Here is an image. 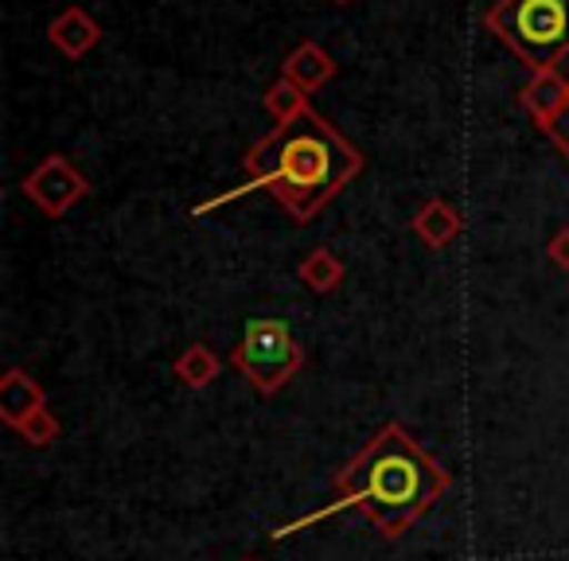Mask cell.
<instances>
[{"mask_svg":"<svg viewBox=\"0 0 569 561\" xmlns=\"http://www.w3.org/2000/svg\"><path fill=\"white\" fill-rule=\"evenodd\" d=\"M176 379L183 382L188 390H203V387H211L214 379H219V371H222V359L214 355L207 343H191L188 351H183L180 359H176Z\"/></svg>","mask_w":569,"mask_h":561,"instance_id":"12","label":"cell"},{"mask_svg":"<svg viewBox=\"0 0 569 561\" xmlns=\"http://www.w3.org/2000/svg\"><path fill=\"white\" fill-rule=\"evenodd\" d=\"M230 363L258 394H277L305 367V348L297 343L293 328L284 324V320L253 317L246 320L242 343L234 348Z\"/></svg>","mask_w":569,"mask_h":561,"instance_id":"4","label":"cell"},{"mask_svg":"<svg viewBox=\"0 0 569 561\" xmlns=\"http://www.w3.org/2000/svg\"><path fill=\"white\" fill-rule=\"evenodd\" d=\"M246 172L250 183L230 196L207 199L196 207V214H207L214 207L230 203L242 191H269L284 211L293 214V222H309L320 214L359 172H363V157L359 149L340 137L317 110H305L301 118L273 126L250 152H246Z\"/></svg>","mask_w":569,"mask_h":561,"instance_id":"2","label":"cell"},{"mask_svg":"<svg viewBox=\"0 0 569 561\" xmlns=\"http://www.w3.org/2000/svg\"><path fill=\"white\" fill-rule=\"evenodd\" d=\"M460 214L457 207L449 203V199H426V203L418 207V214H413V234L421 238L426 246H433V250H441V246H449L452 238L460 234Z\"/></svg>","mask_w":569,"mask_h":561,"instance_id":"10","label":"cell"},{"mask_svg":"<svg viewBox=\"0 0 569 561\" xmlns=\"http://www.w3.org/2000/svg\"><path fill=\"white\" fill-rule=\"evenodd\" d=\"M284 79L297 82V87L305 90V94H317L320 87H328V82L336 79V59L328 56L320 43H297L293 51H289V59H284Z\"/></svg>","mask_w":569,"mask_h":561,"instance_id":"9","label":"cell"},{"mask_svg":"<svg viewBox=\"0 0 569 561\" xmlns=\"http://www.w3.org/2000/svg\"><path fill=\"white\" fill-rule=\"evenodd\" d=\"M546 137H550L553 144H558L561 152H566V160H569V102H566V110L558 113V118L550 121V126L542 129Z\"/></svg>","mask_w":569,"mask_h":561,"instance_id":"15","label":"cell"},{"mask_svg":"<svg viewBox=\"0 0 569 561\" xmlns=\"http://www.w3.org/2000/svg\"><path fill=\"white\" fill-rule=\"evenodd\" d=\"M483 24L535 74L558 71L569 56V0H496Z\"/></svg>","mask_w":569,"mask_h":561,"instance_id":"3","label":"cell"},{"mask_svg":"<svg viewBox=\"0 0 569 561\" xmlns=\"http://www.w3.org/2000/svg\"><path fill=\"white\" fill-rule=\"evenodd\" d=\"M20 437H24L32 449H48V444H56V437H59V418L51 410H40L24 429H20Z\"/></svg>","mask_w":569,"mask_h":561,"instance_id":"14","label":"cell"},{"mask_svg":"<svg viewBox=\"0 0 569 561\" xmlns=\"http://www.w3.org/2000/svg\"><path fill=\"white\" fill-rule=\"evenodd\" d=\"M297 277H301V285L312 289V293H320V297L336 293V289L343 285V261L336 258V250L317 246V250L297 266Z\"/></svg>","mask_w":569,"mask_h":561,"instance_id":"11","label":"cell"},{"mask_svg":"<svg viewBox=\"0 0 569 561\" xmlns=\"http://www.w3.org/2000/svg\"><path fill=\"white\" fill-rule=\"evenodd\" d=\"M336 4H351V0H336Z\"/></svg>","mask_w":569,"mask_h":561,"instance_id":"17","label":"cell"},{"mask_svg":"<svg viewBox=\"0 0 569 561\" xmlns=\"http://www.w3.org/2000/svg\"><path fill=\"white\" fill-rule=\"evenodd\" d=\"M40 410H48L43 387L24 371V367H9L4 379H0V418H4V425H12L20 433Z\"/></svg>","mask_w":569,"mask_h":561,"instance_id":"6","label":"cell"},{"mask_svg":"<svg viewBox=\"0 0 569 561\" xmlns=\"http://www.w3.org/2000/svg\"><path fill=\"white\" fill-rule=\"evenodd\" d=\"M449 468H441L398 421H387L340 472L332 475L336 499L328 511L309 514L301 522L273 530V538H284L301 530L305 522H320L336 511L356 507L367 522H375L382 538H402L426 511H433L449 491Z\"/></svg>","mask_w":569,"mask_h":561,"instance_id":"1","label":"cell"},{"mask_svg":"<svg viewBox=\"0 0 569 561\" xmlns=\"http://www.w3.org/2000/svg\"><path fill=\"white\" fill-rule=\"evenodd\" d=\"M569 102V79H561L558 71H542L519 90V106L535 118L538 129H546Z\"/></svg>","mask_w":569,"mask_h":561,"instance_id":"8","label":"cell"},{"mask_svg":"<svg viewBox=\"0 0 569 561\" xmlns=\"http://www.w3.org/2000/svg\"><path fill=\"white\" fill-rule=\"evenodd\" d=\"M20 188H24V196L32 199L48 219H63L79 199H87L90 183H87V176H82L79 168L63 157V152H48V157H43L40 164L24 176Z\"/></svg>","mask_w":569,"mask_h":561,"instance_id":"5","label":"cell"},{"mask_svg":"<svg viewBox=\"0 0 569 561\" xmlns=\"http://www.w3.org/2000/svg\"><path fill=\"white\" fill-rule=\"evenodd\" d=\"M550 261L558 269H569V227H561L558 234L550 238Z\"/></svg>","mask_w":569,"mask_h":561,"instance_id":"16","label":"cell"},{"mask_svg":"<svg viewBox=\"0 0 569 561\" xmlns=\"http://www.w3.org/2000/svg\"><path fill=\"white\" fill-rule=\"evenodd\" d=\"M242 561H258V558H242Z\"/></svg>","mask_w":569,"mask_h":561,"instance_id":"18","label":"cell"},{"mask_svg":"<svg viewBox=\"0 0 569 561\" xmlns=\"http://www.w3.org/2000/svg\"><path fill=\"white\" fill-rule=\"evenodd\" d=\"M48 40H51V48H56L59 56L82 59L90 48H98V40H102V28H98V20L90 17L87 9L71 4V9H63L48 24Z\"/></svg>","mask_w":569,"mask_h":561,"instance_id":"7","label":"cell"},{"mask_svg":"<svg viewBox=\"0 0 569 561\" xmlns=\"http://www.w3.org/2000/svg\"><path fill=\"white\" fill-rule=\"evenodd\" d=\"M261 102H266V113L277 121V126H284V121H293V118H301V113L309 110V94H305V90L297 87V82L284 79V74L273 82V87L266 90V98H261Z\"/></svg>","mask_w":569,"mask_h":561,"instance_id":"13","label":"cell"}]
</instances>
